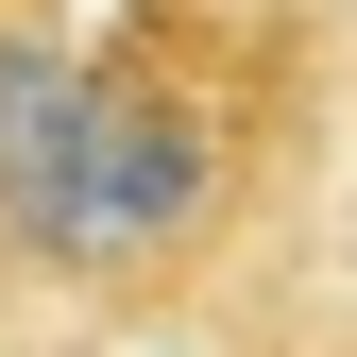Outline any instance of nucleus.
<instances>
[{
  "instance_id": "nucleus-1",
  "label": "nucleus",
  "mask_w": 357,
  "mask_h": 357,
  "mask_svg": "<svg viewBox=\"0 0 357 357\" xmlns=\"http://www.w3.org/2000/svg\"><path fill=\"white\" fill-rule=\"evenodd\" d=\"M306 153V52L255 0H137L119 34L68 52V119L34 153V188L0 204V255L34 289H68L85 324H153L204 306L255 255V221L289 204Z\"/></svg>"
}]
</instances>
